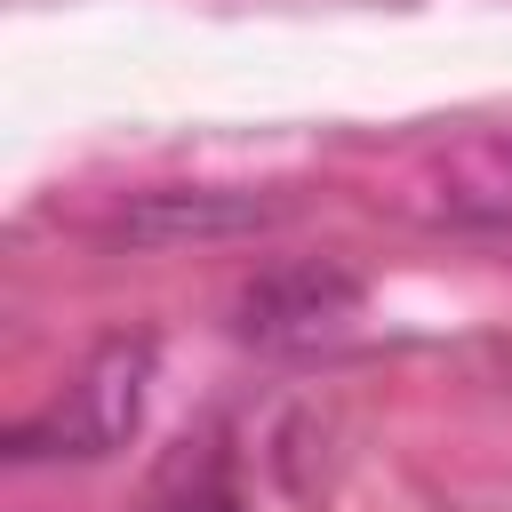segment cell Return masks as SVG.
I'll return each mask as SVG.
<instances>
[{"instance_id":"277c9868","label":"cell","mask_w":512,"mask_h":512,"mask_svg":"<svg viewBox=\"0 0 512 512\" xmlns=\"http://www.w3.org/2000/svg\"><path fill=\"white\" fill-rule=\"evenodd\" d=\"M152 512H240V488H232V464L216 440H184L160 472V504Z\"/></svg>"},{"instance_id":"7a4b0ae2","label":"cell","mask_w":512,"mask_h":512,"mask_svg":"<svg viewBox=\"0 0 512 512\" xmlns=\"http://www.w3.org/2000/svg\"><path fill=\"white\" fill-rule=\"evenodd\" d=\"M352 312H360V280L344 264H272L240 288V336L280 344V352L336 336Z\"/></svg>"},{"instance_id":"3957f363","label":"cell","mask_w":512,"mask_h":512,"mask_svg":"<svg viewBox=\"0 0 512 512\" xmlns=\"http://www.w3.org/2000/svg\"><path fill=\"white\" fill-rule=\"evenodd\" d=\"M280 224V200H256V192H136L120 216H112V240H136V248H184V240H240V232H264Z\"/></svg>"},{"instance_id":"6da1fadb","label":"cell","mask_w":512,"mask_h":512,"mask_svg":"<svg viewBox=\"0 0 512 512\" xmlns=\"http://www.w3.org/2000/svg\"><path fill=\"white\" fill-rule=\"evenodd\" d=\"M152 368H160V344L152 336H104L80 376L24 424H8V456L16 464H40V456H112L136 424H144V400H152Z\"/></svg>"}]
</instances>
